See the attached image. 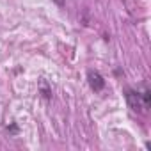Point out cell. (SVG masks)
Instances as JSON below:
<instances>
[{"label": "cell", "mask_w": 151, "mask_h": 151, "mask_svg": "<svg viewBox=\"0 0 151 151\" xmlns=\"http://www.w3.org/2000/svg\"><path fill=\"white\" fill-rule=\"evenodd\" d=\"M53 2H55V4H57L59 7H62V6L66 4V0H53Z\"/></svg>", "instance_id": "cell-5"}, {"label": "cell", "mask_w": 151, "mask_h": 151, "mask_svg": "<svg viewBox=\"0 0 151 151\" xmlns=\"http://www.w3.org/2000/svg\"><path fill=\"white\" fill-rule=\"evenodd\" d=\"M126 101H128V105H130V109L133 112H144V109H146L144 103H142V98H140V94L137 91L128 89L126 91Z\"/></svg>", "instance_id": "cell-2"}, {"label": "cell", "mask_w": 151, "mask_h": 151, "mask_svg": "<svg viewBox=\"0 0 151 151\" xmlns=\"http://www.w3.org/2000/svg\"><path fill=\"white\" fill-rule=\"evenodd\" d=\"M39 89H41V94H43V98H45V100H50V98H52V89L48 87V84H46L45 80L39 84Z\"/></svg>", "instance_id": "cell-3"}, {"label": "cell", "mask_w": 151, "mask_h": 151, "mask_svg": "<svg viewBox=\"0 0 151 151\" xmlns=\"http://www.w3.org/2000/svg\"><path fill=\"white\" fill-rule=\"evenodd\" d=\"M140 98H142V103H144V107L147 109V107L151 105V91H149V89H146V91L140 94Z\"/></svg>", "instance_id": "cell-4"}, {"label": "cell", "mask_w": 151, "mask_h": 151, "mask_svg": "<svg viewBox=\"0 0 151 151\" xmlns=\"http://www.w3.org/2000/svg\"><path fill=\"white\" fill-rule=\"evenodd\" d=\"M87 82H89V86H91V89L94 93H100V91L105 89V78L96 69H89L87 71Z\"/></svg>", "instance_id": "cell-1"}, {"label": "cell", "mask_w": 151, "mask_h": 151, "mask_svg": "<svg viewBox=\"0 0 151 151\" xmlns=\"http://www.w3.org/2000/svg\"><path fill=\"white\" fill-rule=\"evenodd\" d=\"M7 130H9V132H13V133H16V132H18V128H16L14 124H11V128H7Z\"/></svg>", "instance_id": "cell-6"}]
</instances>
